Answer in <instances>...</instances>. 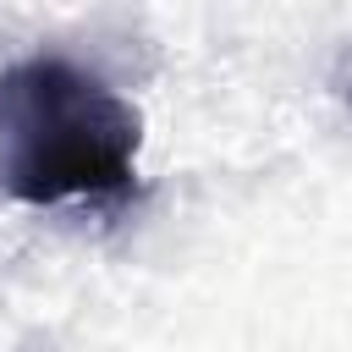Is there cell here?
I'll return each mask as SVG.
<instances>
[{"instance_id":"6da1fadb","label":"cell","mask_w":352,"mask_h":352,"mask_svg":"<svg viewBox=\"0 0 352 352\" xmlns=\"http://www.w3.org/2000/svg\"><path fill=\"white\" fill-rule=\"evenodd\" d=\"M143 116L72 55L0 66V192L28 209L110 204L138 187Z\"/></svg>"}]
</instances>
